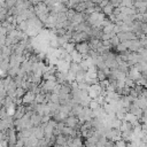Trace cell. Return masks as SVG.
<instances>
[{"instance_id": "6da1fadb", "label": "cell", "mask_w": 147, "mask_h": 147, "mask_svg": "<svg viewBox=\"0 0 147 147\" xmlns=\"http://www.w3.org/2000/svg\"><path fill=\"white\" fill-rule=\"evenodd\" d=\"M91 47H90V44L87 41H82V42H77L75 44V51L77 53H79L80 55H85V54H88Z\"/></svg>"}, {"instance_id": "7a4b0ae2", "label": "cell", "mask_w": 147, "mask_h": 147, "mask_svg": "<svg viewBox=\"0 0 147 147\" xmlns=\"http://www.w3.org/2000/svg\"><path fill=\"white\" fill-rule=\"evenodd\" d=\"M63 123H65V126L71 127V129H75V127L78 125V117H76V116H74V115L68 116V117L63 121Z\"/></svg>"}]
</instances>
